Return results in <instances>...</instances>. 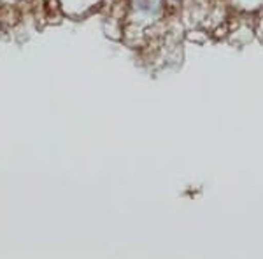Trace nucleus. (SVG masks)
Instances as JSON below:
<instances>
[{"instance_id":"f257e3e1","label":"nucleus","mask_w":263,"mask_h":259,"mask_svg":"<svg viewBox=\"0 0 263 259\" xmlns=\"http://www.w3.org/2000/svg\"><path fill=\"white\" fill-rule=\"evenodd\" d=\"M134 2H135V7L142 12H151V14H155V12L160 9V0H134Z\"/></svg>"},{"instance_id":"f03ea898","label":"nucleus","mask_w":263,"mask_h":259,"mask_svg":"<svg viewBox=\"0 0 263 259\" xmlns=\"http://www.w3.org/2000/svg\"><path fill=\"white\" fill-rule=\"evenodd\" d=\"M174 2H181V0H174Z\"/></svg>"}]
</instances>
